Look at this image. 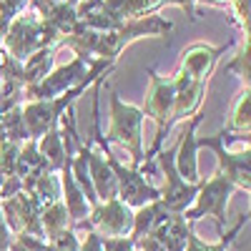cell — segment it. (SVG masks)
Segmentation results:
<instances>
[{"mask_svg": "<svg viewBox=\"0 0 251 251\" xmlns=\"http://www.w3.org/2000/svg\"><path fill=\"white\" fill-rule=\"evenodd\" d=\"M60 35L48 28L43 20L38 18V13L33 8H28L23 15H18L13 23L8 25L5 40H3V48L23 63L25 58H30L33 53H38L40 48H60Z\"/></svg>", "mask_w": 251, "mask_h": 251, "instance_id": "1", "label": "cell"}, {"mask_svg": "<svg viewBox=\"0 0 251 251\" xmlns=\"http://www.w3.org/2000/svg\"><path fill=\"white\" fill-rule=\"evenodd\" d=\"M171 30H174V23L169 18L158 15V13L138 18V20H128V23H123L113 33H98L93 55L106 58V60H118V55L128 48L133 40H138V38H161V35H169Z\"/></svg>", "mask_w": 251, "mask_h": 251, "instance_id": "2", "label": "cell"}, {"mask_svg": "<svg viewBox=\"0 0 251 251\" xmlns=\"http://www.w3.org/2000/svg\"><path fill=\"white\" fill-rule=\"evenodd\" d=\"M143 118L146 116L138 106L123 103L116 91L111 93V126H108V133L103 136V141L106 143H121L123 149L131 153V161H133L131 169H138L143 163V149H141Z\"/></svg>", "mask_w": 251, "mask_h": 251, "instance_id": "3", "label": "cell"}, {"mask_svg": "<svg viewBox=\"0 0 251 251\" xmlns=\"http://www.w3.org/2000/svg\"><path fill=\"white\" fill-rule=\"evenodd\" d=\"M96 80H83L80 86L60 93L55 98H48V100H33V103H23V126H25V133L30 141H38L43 138L50 128L60 126V118L68 108H73L75 98L88 91Z\"/></svg>", "mask_w": 251, "mask_h": 251, "instance_id": "4", "label": "cell"}, {"mask_svg": "<svg viewBox=\"0 0 251 251\" xmlns=\"http://www.w3.org/2000/svg\"><path fill=\"white\" fill-rule=\"evenodd\" d=\"M234 191H236L234 183L226 176H221L219 171L208 181H201L194 206L188 211H183L186 224H194L201 216H211L219 224V234H226V206H228V199H231Z\"/></svg>", "mask_w": 251, "mask_h": 251, "instance_id": "5", "label": "cell"}, {"mask_svg": "<svg viewBox=\"0 0 251 251\" xmlns=\"http://www.w3.org/2000/svg\"><path fill=\"white\" fill-rule=\"evenodd\" d=\"M234 138L228 136L224 128L214 136H199L196 143H199V149H208V151H214L216 161H219V174L226 176L228 181L234 183V188H241V191H251V153L249 149L246 151H239V153H231V151H226V146L231 143Z\"/></svg>", "mask_w": 251, "mask_h": 251, "instance_id": "6", "label": "cell"}, {"mask_svg": "<svg viewBox=\"0 0 251 251\" xmlns=\"http://www.w3.org/2000/svg\"><path fill=\"white\" fill-rule=\"evenodd\" d=\"M156 163L161 166V174H163V188L161 191V206L166 208L169 214H183L194 206L196 194H199V183H188L178 176L176 171V163H174V149H161L156 156Z\"/></svg>", "mask_w": 251, "mask_h": 251, "instance_id": "7", "label": "cell"}, {"mask_svg": "<svg viewBox=\"0 0 251 251\" xmlns=\"http://www.w3.org/2000/svg\"><path fill=\"white\" fill-rule=\"evenodd\" d=\"M88 228L96 231L100 239H113V236H128L133 226V208H128L121 199L100 201L91 206L88 214Z\"/></svg>", "mask_w": 251, "mask_h": 251, "instance_id": "8", "label": "cell"}, {"mask_svg": "<svg viewBox=\"0 0 251 251\" xmlns=\"http://www.w3.org/2000/svg\"><path fill=\"white\" fill-rule=\"evenodd\" d=\"M0 211H3V219H5V224L13 234H30V236H38V239H46L43 226H40L43 206H40L33 196H28L25 191L0 201Z\"/></svg>", "mask_w": 251, "mask_h": 251, "instance_id": "9", "label": "cell"}, {"mask_svg": "<svg viewBox=\"0 0 251 251\" xmlns=\"http://www.w3.org/2000/svg\"><path fill=\"white\" fill-rule=\"evenodd\" d=\"M201 121H203V111H199V113H194L191 118H188L186 128L181 133V141L174 149L176 171L188 183H199L201 181V176H199V143H196V138H199L196 131H199Z\"/></svg>", "mask_w": 251, "mask_h": 251, "instance_id": "10", "label": "cell"}, {"mask_svg": "<svg viewBox=\"0 0 251 251\" xmlns=\"http://www.w3.org/2000/svg\"><path fill=\"white\" fill-rule=\"evenodd\" d=\"M226 50H228V43H226V46H208V43H194V46H188V48L181 53L178 73L194 78V80L208 83V75L214 73L219 58H221Z\"/></svg>", "mask_w": 251, "mask_h": 251, "instance_id": "11", "label": "cell"}, {"mask_svg": "<svg viewBox=\"0 0 251 251\" xmlns=\"http://www.w3.org/2000/svg\"><path fill=\"white\" fill-rule=\"evenodd\" d=\"M38 18L43 20V23L48 28H53L60 38H66L71 33H75L80 28L78 23V0H63V3H50V0H35V3L30 5Z\"/></svg>", "mask_w": 251, "mask_h": 251, "instance_id": "12", "label": "cell"}, {"mask_svg": "<svg viewBox=\"0 0 251 251\" xmlns=\"http://www.w3.org/2000/svg\"><path fill=\"white\" fill-rule=\"evenodd\" d=\"M88 176H91V183H93V191L98 196V203L100 201H111V199H118V186H116V176L111 171V166L106 161V156L98 151H88Z\"/></svg>", "mask_w": 251, "mask_h": 251, "instance_id": "13", "label": "cell"}, {"mask_svg": "<svg viewBox=\"0 0 251 251\" xmlns=\"http://www.w3.org/2000/svg\"><path fill=\"white\" fill-rule=\"evenodd\" d=\"M191 228L194 224H186L183 214H166L163 221L151 231V236H156L166 251H183Z\"/></svg>", "mask_w": 251, "mask_h": 251, "instance_id": "14", "label": "cell"}, {"mask_svg": "<svg viewBox=\"0 0 251 251\" xmlns=\"http://www.w3.org/2000/svg\"><path fill=\"white\" fill-rule=\"evenodd\" d=\"M75 13H78V23L83 28H88V30H96V33H113V30H118L123 25L121 20H116L108 13L103 0H86V3H78Z\"/></svg>", "mask_w": 251, "mask_h": 251, "instance_id": "15", "label": "cell"}, {"mask_svg": "<svg viewBox=\"0 0 251 251\" xmlns=\"http://www.w3.org/2000/svg\"><path fill=\"white\" fill-rule=\"evenodd\" d=\"M38 151L40 156L46 158V163L50 166V171H60L63 166H66V161L71 158V141H68V133L63 136V128L60 126H55V128H50L43 138H38Z\"/></svg>", "mask_w": 251, "mask_h": 251, "instance_id": "16", "label": "cell"}, {"mask_svg": "<svg viewBox=\"0 0 251 251\" xmlns=\"http://www.w3.org/2000/svg\"><path fill=\"white\" fill-rule=\"evenodd\" d=\"M23 191L28 196H33L40 206H50L60 201V178L53 171H38L30 174L28 178H23Z\"/></svg>", "mask_w": 251, "mask_h": 251, "instance_id": "17", "label": "cell"}, {"mask_svg": "<svg viewBox=\"0 0 251 251\" xmlns=\"http://www.w3.org/2000/svg\"><path fill=\"white\" fill-rule=\"evenodd\" d=\"M166 214H169V211L161 206V201H151V203L136 208V211H133V226H131L128 239H131V241H138L141 236H149L153 228L163 221Z\"/></svg>", "mask_w": 251, "mask_h": 251, "instance_id": "18", "label": "cell"}, {"mask_svg": "<svg viewBox=\"0 0 251 251\" xmlns=\"http://www.w3.org/2000/svg\"><path fill=\"white\" fill-rule=\"evenodd\" d=\"M226 133L236 136L241 143L249 146V131H251V91L246 88L239 98H236V106L231 111V118L224 126Z\"/></svg>", "mask_w": 251, "mask_h": 251, "instance_id": "19", "label": "cell"}, {"mask_svg": "<svg viewBox=\"0 0 251 251\" xmlns=\"http://www.w3.org/2000/svg\"><path fill=\"white\" fill-rule=\"evenodd\" d=\"M53 58H55V48H40L38 53L23 60V86L25 88L40 83L53 71Z\"/></svg>", "mask_w": 251, "mask_h": 251, "instance_id": "20", "label": "cell"}, {"mask_svg": "<svg viewBox=\"0 0 251 251\" xmlns=\"http://www.w3.org/2000/svg\"><path fill=\"white\" fill-rule=\"evenodd\" d=\"M38 171H50V166L46 163L43 156H40L38 143H35V141H25L23 146H20V153H18L15 176L23 181V178H28L30 174H38ZM53 174H55V171H53Z\"/></svg>", "mask_w": 251, "mask_h": 251, "instance_id": "21", "label": "cell"}, {"mask_svg": "<svg viewBox=\"0 0 251 251\" xmlns=\"http://www.w3.org/2000/svg\"><path fill=\"white\" fill-rule=\"evenodd\" d=\"M40 226H43L46 241H53L58 234L71 228V219H68V211H66V206H63V201L50 203V206L43 208V214H40Z\"/></svg>", "mask_w": 251, "mask_h": 251, "instance_id": "22", "label": "cell"}, {"mask_svg": "<svg viewBox=\"0 0 251 251\" xmlns=\"http://www.w3.org/2000/svg\"><path fill=\"white\" fill-rule=\"evenodd\" d=\"M108 8V13L121 20V23H128V20H138V18H146V15H153L146 5V0H103Z\"/></svg>", "mask_w": 251, "mask_h": 251, "instance_id": "23", "label": "cell"}, {"mask_svg": "<svg viewBox=\"0 0 251 251\" xmlns=\"http://www.w3.org/2000/svg\"><path fill=\"white\" fill-rule=\"evenodd\" d=\"M226 71L234 73V75H239V78L246 83V88H249V78H251V38H249V35L244 38L239 53L226 63Z\"/></svg>", "mask_w": 251, "mask_h": 251, "instance_id": "24", "label": "cell"}, {"mask_svg": "<svg viewBox=\"0 0 251 251\" xmlns=\"http://www.w3.org/2000/svg\"><path fill=\"white\" fill-rule=\"evenodd\" d=\"M228 10H231V20L249 35V0H228Z\"/></svg>", "mask_w": 251, "mask_h": 251, "instance_id": "25", "label": "cell"}, {"mask_svg": "<svg viewBox=\"0 0 251 251\" xmlns=\"http://www.w3.org/2000/svg\"><path fill=\"white\" fill-rule=\"evenodd\" d=\"M30 8L28 0H0V18L10 25L18 15H23Z\"/></svg>", "mask_w": 251, "mask_h": 251, "instance_id": "26", "label": "cell"}, {"mask_svg": "<svg viewBox=\"0 0 251 251\" xmlns=\"http://www.w3.org/2000/svg\"><path fill=\"white\" fill-rule=\"evenodd\" d=\"M50 244H53V251H80V241H78V234L73 228H66Z\"/></svg>", "mask_w": 251, "mask_h": 251, "instance_id": "27", "label": "cell"}, {"mask_svg": "<svg viewBox=\"0 0 251 251\" xmlns=\"http://www.w3.org/2000/svg\"><path fill=\"white\" fill-rule=\"evenodd\" d=\"M103 251H136V244L128 236H113V239H100Z\"/></svg>", "mask_w": 251, "mask_h": 251, "instance_id": "28", "label": "cell"}, {"mask_svg": "<svg viewBox=\"0 0 251 251\" xmlns=\"http://www.w3.org/2000/svg\"><path fill=\"white\" fill-rule=\"evenodd\" d=\"M133 244H136V251H166L163 244H161L156 236H151V234H149V236H141V239L133 241Z\"/></svg>", "mask_w": 251, "mask_h": 251, "instance_id": "29", "label": "cell"}, {"mask_svg": "<svg viewBox=\"0 0 251 251\" xmlns=\"http://www.w3.org/2000/svg\"><path fill=\"white\" fill-rule=\"evenodd\" d=\"M80 241V251H103L100 246V236L96 231H86V236L78 239Z\"/></svg>", "mask_w": 251, "mask_h": 251, "instance_id": "30", "label": "cell"}, {"mask_svg": "<svg viewBox=\"0 0 251 251\" xmlns=\"http://www.w3.org/2000/svg\"><path fill=\"white\" fill-rule=\"evenodd\" d=\"M10 241H13V231L8 228V224L3 219V211H0V251H8Z\"/></svg>", "mask_w": 251, "mask_h": 251, "instance_id": "31", "label": "cell"}, {"mask_svg": "<svg viewBox=\"0 0 251 251\" xmlns=\"http://www.w3.org/2000/svg\"><path fill=\"white\" fill-rule=\"evenodd\" d=\"M40 251H53V244H50V241H48V244H46V246H43V249H40Z\"/></svg>", "mask_w": 251, "mask_h": 251, "instance_id": "32", "label": "cell"}, {"mask_svg": "<svg viewBox=\"0 0 251 251\" xmlns=\"http://www.w3.org/2000/svg\"><path fill=\"white\" fill-rule=\"evenodd\" d=\"M50 3H63V0H50Z\"/></svg>", "mask_w": 251, "mask_h": 251, "instance_id": "33", "label": "cell"}, {"mask_svg": "<svg viewBox=\"0 0 251 251\" xmlns=\"http://www.w3.org/2000/svg\"><path fill=\"white\" fill-rule=\"evenodd\" d=\"M28 3H30V5H33V3H35V0H28Z\"/></svg>", "mask_w": 251, "mask_h": 251, "instance_id": "34", "label": "cell"}, {"mask_svg": "<svg viewBox=\"0 0 251 251\" xmlns=\"http://www.w3.org/2000/svg\"><path fill=\"white\" fill-rule=\"evenodd\" d=\"M78 3H86V0H78Z\"/></svg>", "mask_w": 251, "mask_h": 251, "instance_id": "35", "label": "cell"}]
</instances>
